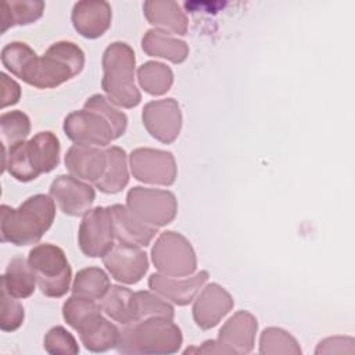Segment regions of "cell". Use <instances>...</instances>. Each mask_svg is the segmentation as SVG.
<instances>
[{"mask_svg": "<svg viewBox=\"0 0 355 355\" xmlns=\"http://www.w3.org/2000/svg\"><path fill=\"white\" fill-rule=\"evenodd\" d=\"M132 175L136 180L150 184L171 186L178 176V166L172 153L158 148H136L129 155Z\"/></svg>", "mask_w": 355, "mask_h": 355, "instance_id": "11", "label": "cell"}, {"mask_svg": "<svg viewBox=\"0 0 355 355\" xmlns=\"http://www.w3.org/2000/svg\"><path fill=\"white\" fill-rule=\"evenodd\" d=\"M147 21L162 32L169 35H186L189 21L176 1L150 0L143 4Z\"/></svg>", "mask_w": 355, "mask_h": 355, "instance_id": "22", "label": "cell"}, {"mask_svg": "<svg viewBox=\"0 0 355 355\" xmlns=\"http://www.w3.org/2000/svg\"><path fill=\"white\" fill-rule=\"evenodd\" d=\"M103 312L121 326L135 320V293L122 286H111L100 300Z\"/></svg>", "mask_w": 355, "mask_h": 355, "instance_id": "27", "label": "cell"}, {"mask_svg": "<svg viewBox=\"0 0 355 355\" xmlns=\"http://www.w3.org/2000/svg\"><path fill=\"white\" fill-rule=\"evenodd\" d=\"M1 241L14 245L37 243L50 229L55 218V204L51 196L36 194L26 198L18 208L1 205Z\"/></svg>", "mask_w": 355, "mask_h": 355, "instance_id": "2", "label": "cell"}, {"mask_svg": "<svg viewBox=\"0 0 355 355\" xmlns=\"http://www.w3.org/2000/svg\"><path fill=\"white\" fill-rule=\"evenodd\" d=\"M141 49L150 57L165 58L173 64L183 62L189 55L184 40L171 36L159 29H148L141 39Z\"/></svg>", "mask_w": 355, "mask_h": 355, "instance_id": "23", "label": "cell"}, {"mask_svg": "<svg viewBox=\"0 0 355 355\" xmlns=\"http://www.w3.org/2000/svg\"><path fill=\"white\" fill-rule=\"evenodd\" d=\"M183 343L182 330L172 319L147 318L119 329V354H175Z\"/></svg>", "mask_w": 355, "mask_h": 355, "instance_id": "5", "label": "cell"}, {"mask_svg": "<svg viewBox=\"0 0 355 355\" xmlns=\"http://www.w3.org/2000/svg\"><path fill=\"white\" fill-rule=\"evenodd\" d=\"M44 11L40 0H4L0 6L1 33L15 25H28L37 21Z\"/></svg>", "mask_w": 355, "mask_h": 355, "instance_id": "26", "label": "cell"}, {"mask_svg": "<svg viewBox=\"0 0 355 355\" xmlns=\"http://www.w3.org/2000/svg\"><path fill=\"white\" fill-rule=\"evenodd\" d=\"M110 287L111 283L107 273L100 268L90 266L76 273L72 284V294L90 300H101Z\"/></svg>", "mask_w": 355, "mask_h": 355, "instance_id": "29", "label": "cell"}, {"mask_svg": "<svg viewBox=\"0 0 355 355\" xmlns=\"http://www.w3.org/2000/svg\"><path fill=\"white\" fill-rule=\"evenodd\" d=\"M107 162V150L94 146L75 144L65 154V166L69 173L93 184L103 178Z\"/></svg>", "mask_w": 355, "mask_h": 355, "instance_id": "19", "label": "cell"}, {"mask_svg": "<svg viewBox=\"0 0 355 355\" xmlns=\"http://www.w3.org/2000/svg\"><path fill=\"white\" fill-rule=\"evenodd\" d=\"M354 338L351 337H329L322 340L316 349L315 354H341V352H354Z\"/></svg>", "mask_w": 355, "mask_h": 355, "instance_id": "36", "label": "cell"}, {"mask_svg": "<svg viewBox=\"0 0 355 355\" xmlns=\"http://www.w3.org/2000/svg\"><path fill=\"white\" fill-rule=\"evenodd\" d=\"M107 150V168L103 178L94 184L100 191L107 194L119 193L129 182L128 172V157L123 148L111 146Z\"/></svg>", "mask_w": 355, "mask_h": 355, "instance_id": "25", "label": "cell"}, {"mask_svg": "<svg viewBox=\"0 0 355 355\" xmlns=\"http://www.w3.org/2000/svg\"><path fill=\"white\" fill-rule=\"evenodd\" d=\"M72 24L79 35L87 39H97L111 25V6L103 0H83L73 4Z\"/></svg>", "mask_w": 355, "mask_h": 355, "instance_id": "20", "label": "cell"}, {"mask_svg": "<svg viewBox=\"0 0 355 355\" xmlns=\"http://www.w3.org/2000/svg\"><path fill=\"white\" fill-rule=\"evenodd\" d=\"M126 207L146 225L161 227L169 225L178 212L173 193L159 189L136 186L126 194Z\"/></svg>", "mask_w": 355, "mask_h": 355, "instance_id": "10", "label": "cell"}, {"mask_svg": "<svg viewBox=\"0 0 355 355\" xmlns=\"http://www.w3.org/2000/svg\"><path fill=\"white\" fill-rule=\"evenodd\" d=\"M37 54L22 42H11L6 44L1 50V62L3 65L17 78L22 80L29 73L31 68L33 67Z\"/></svg>", "mask_w": 355, "mask_h": 355, "instance_id": "30", "label": "cell"}, {"mask_svg": "<svg viewBox=\"0 0 355 355\" xmlns=\"http://www.w3.org/2000/svg\"><path fill=\"white\" fill-rule=\"evenodd\" d=\"M114 240L115 234L110 208L96 207L89 209L78 232V243L82 252L90 258H103L115 245Z\"/></svg>", "mask_w": 355, "mask_h": 355, "instance_id": "12", "label": "cell"}, {"mask_svg": "<svg viewBox=\"0 0 355 355\" xmlns=\"http://www.w3.org/2000/svg\"><path fill=\"white\" fill-rule=\"evenodd\" d=\"M137 79L146 93L162 96L172 87L173 72L162 62L147 61L137 68Z\"/></svg>", "mask_w": 355, "mask_h": 355, "instance_id": "28", "label": "cell"}, {"mask_svg": "<svg viewBox=\"0 0 355 355\" xmlns=\"http://www.w3.org/2000/svg\"><path fill=\"white\" fill-rule=\"evenodd\" d=\"M101 305L96 300L72 295L62 305L65 322L78 331L86 349L105 352L115 348L119 340V329L101 315Z\"/></svg>", "mask_w": 355, "mask_h": 355, "instance_id": "3", "label": "cell"}, {"mask_svg": "<svg viewBox=\"0 0 355 355\" xmlns=\"http://www.w3.org/2000/svg\"><path fill=\"white\" fill-rule=\"evenodd\" d=\"M128 126V116L101 94L85 101L83 110L72 111L64 119V132L76 144L105 147L119 139Z\"/></svg>", "mask_w": 355, "mask_h": 355, "instance_id": "1", "label": "cell"}, {"mask_svg": "<svg viewBox=\"0 0 355 355\" xmlns=\"http://www.w3.org/2000/svg\"><path fill=\"white\" fill-rule=\"evenodd\" d=\"M31 132V121L26 114L19 110L4 112L0 116V137L3 151L25 141Z\"/></svg>", "mask_w": 355, "mask_h": 355, "instance_id": "31", "label": "cell"}, {"mask_svg": "<svg viewBox=\"0 0 355 355\" xmlns=\"http://www.w3.org/2000/svg\"><path fill=\"white\" fill-rule=\"evenodd\" d=\"M36 283L35 270L22 257L12 258L1 276V290L15 298L31 297L35 291Z\"/></svg>", "mask_w": 355, "mask_h": 355, "instance_id": "24", "label": "cell"}, {"mask_svg": "<svg viewBox=\"0 0 355 355\" xmlns=\"http://www.w3.org/2000/svg\"><path fill=\"white\" fill-rule=\"evenodd\" d=\"M207 280V270H200L187 279H176L162 273H153L148 277V287L159 297L169 300L179 306H184L196 298Z\"/></svg>", "mask_w": 355, "mask_h": 355, "instance_id": "18", "label": "cell"}, {"mask_svg": "<svg viewBox=\"0 0 355 355\" xmlns=\"http://www.w3.org/2000/svg\"><path fill=\"white\" fill-rule=\"evenodd\" d=\"M1 80V108H6L8 105H12L18 103L21 97V87L19 85L8 78L6 73H0Z\"/></svg>", "mask_w": 355, "mask_h": 355, "instance_id": "37", "label": "cell"}, {"mask_svg": "<svg viewBox=\"0 0 355 355\" xmlns=\"http://www.w3.org/2000/svg\"><path fill=\"white\" fill-rule=\"evenodd\" d=\"M103 263L116 282L125 284H136L148 270L147 254L140 247L119 241L103 257Z\"/></svg>", "mask_w": 355, "mask_h": 355, "instance_id": "14", "label": "cell"}, {"mask_svg": "<svg viewBox=\"0 0 355 355\" xmlns=\"http://www.w3.org/2000/svg\"><path fill=\"white\" fill-rule=\"evenodd\" d=\"M151 259L157 270L171 277L191 276L197 268L196 252L190 241L178 232H164L151 248Z\"/></svg>", "mask_w": 355, "mask_h": 355, "instance_id": "9", "label": "cell"}, {"mask_svg": "<svg viewBox=\"0 0 355 355\" xmlns=\"http://www.w3.org/2000/svg\"><path fill=\"white\" fill-rule=\"evenodd\" d=\"M25 318L24 306L18 300L10 295L7 291L1 290V319L0 327L3 331H14L17 330Z\"/></svg>", "mask_w": 355, "mask_h": 355, "instance_id": "35", "label": "cell"}, {"mask_svg": "<svg viewBox=\"0 0 355 355\" xmlns=\"http://www.w3.org/2000/svg\"><path fill=\"white\" fill-rule=\"evenodd\" d=\"M175 318L173 306L164 301L158 294L150 291H137L135 293V322L147 319V318Z\"/></svg>", "mask_w": 355, "mask_h": 355, "instance_id": "33", "label": "cell"}, {"mask_svg": "<svg viewBox=\"0 0 355 355\" xmlns=\"http://www.w3.org/2000/svg\"><path fill=\"white\" fill-rule=\"evenodd\" d=\"M50 196L71 216L85 215L94 202V189L72 175H60L50 184Z\"/></svg>", "mask_w": 355, "mask_h": 355, "instance_id": "15", "label": "cell"}, {"mask_svg": "<svg viewBox=\"0 0 355 355\" xmlns=\"http://www.w3.org/2000/svg\"><path fill=\"white\" fill-rule=\"evenodd\" d=\"M135 51L125 42H114L104 50L101 87L118 107L133 108L141 100L135 83Z\"/></svg>", "mask_w": 355, "mask_h": 355, "instance_id": "6", "label": "cell"}, {"mask_svg": "<svg viewBox=\"0 0 355 355\" xmlns=\"http://www.w3.org/2000/svg\"><path fill=\"white\" fill-rule=\"evenodd\" d=\"M85 67L82 49L72 42L53 43L44 55L35 60L24 82L37 89H54L76 76Z\"/></svg>", "mask_w": 355, "mask_h": 355, "instance_id": "7", "label": "cell"}, {"mask_svg": "<svg viewBox=\"0 0 355 355\" xmlns=\"http://www.w3.org/2000/svg\"><path fill=\"white\" fill-rule=\"evenodd\" d=\"M301 347L298 341L286 330L280 327H268L259 337V354H291L300 355Z\"/></svg>", "mask_w": 355, "mask_h": 355, "instance_id": "32", "label": "cell"}, {"mask_svg": "<svg viewBox=\"0 0 355 355\" xmlns=\"http://www.w3.org/2000/svg\"><path fill=\"white\" fill-rule=\"evenodd\" d=\"M143 125L147 132L164 144L173 143L182 128V111L175 98L150 101L143 108Z\"/></svg>", "mask_w": 355, "mask_h": 355, "instance_id": "13", "label": "cell"}, {"mask_svg": "<svg viewBox=\"0 0 355 355\" xmlns=\"http://www.w3.org/2000/svg\"><path fill=\"white\" fill-rule=\"evenodd\" d=\"M60 162V141L53 132H39L31 140L21 141L3 151V171L19 182L36 179L51 172Z\"/></svg>", "mask_w": 355, "mask_h": 355, "instance_id": "4", "label": "cell"}, {"mask_svg": "<svg viewBox=\"0 0 355 355\" xmlns=\"http://www.w3.org/2000/svg\"><path fill=\"white\" fill-rule=\"evenodd\" d=\"M108 208L112 218L114 234L119 243L135 247H147L158 233L157 227L141 222L128 207L114 204Z\"/></svg>", "mask_w": 355, "mask_h": 355, "instance_id": "21", "label": "cell"}, {"mask_svg": "<svg viewBox=\"0 0 355 355\" xmlns=\"http://www.w3.org/2000/svg\"><path fill=\"white\" fill-rule=\"evenodd\" d=\"M43 345L51 355H76L79 352L75 337L62 326L51 327L44 336Z\"/></svg>", "mask_w": 355, "mask_h": 355, "instance_id": "34", "label": "cell"}, {"mask_svg": "<svg viewBox=\"0 0 355 355\" xmlns=\"http://www.w3.org/2000/svg\"><path fill=\"white\" fill-rule=\"evenodd\" d=\"M232 295L218 283H211L202 288L193 305V319L202 330L215 327L233 308Z\"/></svg>", "mask_w": 355, "mask_h": 355, "instance_id": "17", "label": "cell"}, {"mask_svg": "<svg viewBox=\"0 0 355 355\" xmlns=\"http://www.w3.org/2000/svg\"><path fill=\"white\" fill-rule=\"evenodd\" d=\"M258 322L248 311H239L230 316L218 333L216 341L223 349V354L245 355L254 348Z\"/></svg>", "mask_w": 355, "mask_h": 355, "instance_id": "16", "label": "cell"}, {"mask_svg": "<svg viewBox=\"0 0 355 355\" xmlns=\"http://www.w3.org/2000/svg\"><path fill=\"white\" fill-rule=\"evenodd\" d=\"M28 262L46 297L60 298L69 290L72 270L65 252L54 244H39L29 251Z\"/></svg>", "mask_w": 355, "mask_h": 355, "instance_id": "8", "label": "cell"}]
</instances>
